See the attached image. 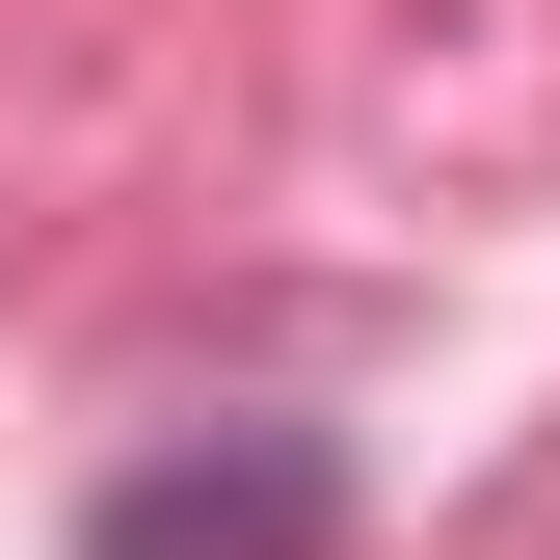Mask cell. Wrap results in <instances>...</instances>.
<instances>
[{
    "label": "cell",
    "instance_id": "obj_1",
    "mask_svg": "<svg viewBox=\"0 0 560 560\" xmlns=\"http://www.w3.org/2000/svg\"><path fill=\"white\" fill-rule=\"evenodd\" d=\"M81 560H347V454L320 428H187L81 508Z\"/></svg>",
    "mask_w": 560,
    "mask_h": 560
}]
</instances>
